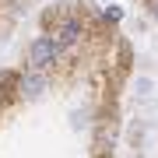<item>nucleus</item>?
I'll list each match as a JSON object with an SVG mask.
<instances>
[{"mask_svg": "<svg viewBox=\"0 0 158 158\" xmlns=\"http://www.w3.org/2000/svg\"><path fill=\"white\" fill-rule=\"evenodd\" d=\"M60 49H63V46H60L56 39H49V35H46V39H39V42L32 46V67H46V63L56 56Z\"/></svg>", "mask_w": 158, "mask_h": 158, "instance_id": "1", "label": "nucleus"}, {"mask_svg": "<svg viewBox=\"0 0 158 158\" xmlns=\"http://www.w3.org/2000/svg\"><path fill=\"white\" fill-rule=\"evenodd\" d=\"M77 35H81V25H77V21H63V28H60V35H56V42H60V46H70Z\"/></svg>", "mask_w": 158, "mask_h": 158, "instance_id": "3", "label": "nucleus"}, {"mask_svg": "<svg viewBox=\"0 0 158 158\" xmlns=\"http://www.w3.org/2000/svg\"><path fill=\"white\" fill-rule=\"evenodd\" d=\"M155 14H158V4H155Z\"/></svg>", "mask_w": 158, "mask_h": 158, "instance_id": "4", "label": "nucleus"}, {"mask_svg": "<svg viewBox=\"0 0 158 158\" xmlns=\"http://www.w3.org/2000/svg\"><path fill=\"white\" fill-rule=\"evenodd\" d=\"M42 88H46V74H42V70H35V74H28V77L21 81V95H25V98H39Z\"/></svg>", "mask_w": 158, "mask_h": 158, "instance_id": "2", "label": "nucleus"}]
</instances>
